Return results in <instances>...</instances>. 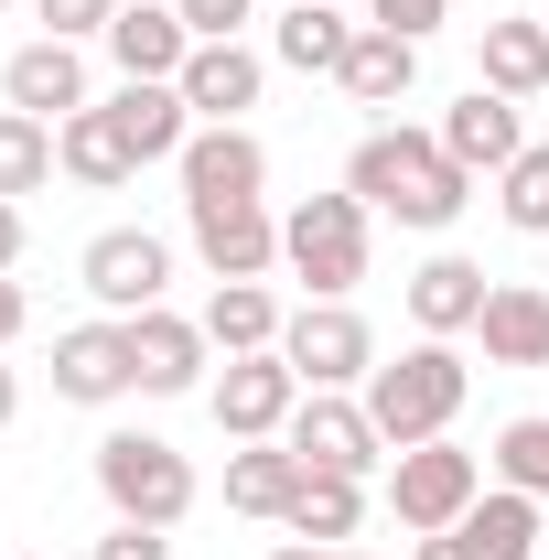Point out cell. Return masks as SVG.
<instances>
[{
    "instance_id": "cell-8",
    "label": "cell",
    "mask_w": 549,
    "mask_h": 560,
    "mask_svg": "<svg viewBox=\"0 0 549 560\" xmlns=\"http://www.w3.org/2000/svg\"><path fill=\"white\" fill-rule=\"evenodd\" d=\"M313 475H355L366 486V464L388 453L377 442V420H366V399H344V388H302V410H291V431H280Z\"/></svg>"
},
{
    "instance_id": "cell-40",
    "label": "cell",
    "mask_w": 549,
    "mask_h": 560,
    "mask_svg": "<svg viewBox=\"0 0 549 560\" xmlns=\"http://www.w3.org/2000/svg\"><path fill=\"white\" fill-rule=\"evenodd\" d=\"M324 560H366V550H324Z\"/></svg>"
},
{
    "instance_id": "cell-42",
    "label": "cell",
    "mask_w": 549,
    "mask_h": 560,
    "mask_svg": "<svg viewBox=\"0 0 549 560\" xmlns=\"http://www.w3.org/2000/svg\"><path fill=\"white\" fill-rule=\"evenodd\" d=\"M0 11H11V0H0Z\"/></svg>"
},
{
    "instance_id": "cell-1",
    "label": "cell",
    "mask_w": 549,
    "mask_h": 560,
    "mask_svg": "<svg viewBox=\"0 0 549 560\" xmlns=\"http://www.w3.org/2000/svg\"><path fill=\"white\" fill-rule=\"evenodd\" d=\"M344 195L366 215H399V226H453L475 206V173L442 151V130H366L344 162Z\"/></svg>"
},
{
    "instance_id": "cell-36",
    "label": "cell",
    "mask_w": 549,
    "mask_h": 560,
    "mask_svg": "<svg viewBox=\"0 0 549 560\" xmlns=\"http://www.w3.org/2000/svg\"><path fill=\"white\" fill-rule=\"evenodd\" d=\"M22 313H33V302H22V280L0 270V346H11V335H22Z\"/></svg>"
},
{
    "instance_id": "cell-2",
    "label": "cell",
    "mask_w": 549,
    "mask_h": 560,
    "mask_svg": "<svg viewBox=\"0 0 549 560\" xmlns=\"http://www.w3.org/2000/svg\"><path fill=\"white\" fill-rule=\"evenodd\" d=\"M464 388H475V377H464L453 335H420L399 366H366V420H377L388 453H410V442H442V431H453Z\"/></svg>"
},
{
    "instance_id": "cell-32",
    "label": "cell",
    "mask_w": 549,
    "mask_h": 560,
    "mask_svg": "<svg viewBox=\"0 0 549 560\" xmlns=\"http://www.w3.org/2000/svg\"><path fill=\"white\" fill-rule=\"evenodd\" d=\"M33 11H44V33H55V44H86V33H108V22H119V0H33Z\"/></svg>"
},
{
    "instance_id": "cell-5",
    "label": "cell",
    "mask_w": 549,
    "mask_h": 560,
    "mask_svg": "<svg viewBox=\"0 0 549 560\" xmlns=\"http://www.w3.org/2000/svg\"><path fill=\"white\" fill-rule=\"evenodd\" d=\"M475 495H484V453H464L453 431H442V442H410V453L388 464V506H399L410 539H442Z\"/></svg>"
},
{
    "instance_id": "cell-28",
    "label": "cell",
    "mask_w": 549,
    "mask_h": 560,
    "mask_svg": "<svg viewBox=\"0 0 549 560\" xmlns=\"http://www.w3.org/2000/svg\"><path fill=\"white\" fill-rule=\"evenodd\" d=\"M66 162H55V119H33V108H0V195L22 206V195H44Z\"/></svg>"
},
{
    "instance_id": "cell-31",
    "label": "cell",
    "mask_w": 549,
    "mask_h": 560,
    "mask_svg": "<svg viewBox=\"0 0 549 560\" xmlns=\"http://www.w3.org/2000/svg\"><path fill=\"white\" fill-rule=\"evenodd\" d=\"M495 486L549 495V410H528V420H506V431H495Z\"/></svg>"
},
{
    "instance_id": "cell-7",
    "label": "cell",
    "mask_w": 549,
    "mask_h": 560,
    "mask_svg": "<svg viewBox=\"0 0 549 560\" xmlns=\"http://www.w3.org/2000/svg\"><path fill=\"white\" fill-rule=\"evenodd\" d=\"M206 410L226 442H280L291 431V410H302V377H291V355H226V377L206 388Z\"/></svg>"
},
{
    "instance_id": "cell-19",
    "label": "cell",
    "mask_w": 549,
    "mask_h": 560,
    "mask_svg": "<svg viewBox=\"0 0 549 560\" xmlns=\"http://www.w3.org/2000/svg\"><path fill=\"white\" fill-rule=\"evenodd\" d=\"M475 335H484V366H549V291L539 280H495Z\"/></svg>"
},
{
    "instance_id": "cell-3",
    "label": "cell",
    "mask_w": 549,
    "mask_h": 560,
    "mask_svg": "<svg viewBox=\"0 0 549 560\" xmlns=\"http://www.w3.org/2000/svg\"><path fill=\"white\" fill-rule=\"evenodd\" d=\"M97 495H108V517L184 528V517H195V464H184L162 431H108V442H97Z\"/></svg>"
},
{
    "instance_id": "cell-27",
    "label": "cell",
    "mask_w": 549,
    "mask_h": 560,
    "mask_svg": "<svg viewBox=\"0 0 549 560\" xmlns=\"http://www.w3.org/2000/svg\"><path fill=\"white\" fill-rule=\"evenodd\" d=\"M475 86H495V97L528 108V97L549 86V33H539V22H484V75H475Z\"/></svg>"
},
{
    "instance_id": "cell-24",
    "label": "cell",
    "mask_w": 549,
    "mask_h": 560,
    "mask_svg": "<svg viewBox=\"0 0 549 560\" xmlns=\"http://www.w3.org/2000/svg\"><path fill=\"white\" fill-rule=\"evenodd\" d=\"M55 162H66L86 195H119V184L140 173V151L119 140V119H108V108H75V119H55Z\"/></svg>"
},
{
    "instance_id": "cell-22",
    "label": "cell",
    "mask_w": 549,
    "mask_h": 560,
    "mask_svg": "<svg viewBox=\"0 0 549 560\" xmlns=\"http://www.w3.org/2000/svg\"><path fill=\"white\" fill-rule=\"evenodd\" d=\"M484 291H495V280H484L475 259H420V270H410V324H420V335H475Z\"/></svg>"
},
{
    "instance_id": "cell-41",
    "label": "cell",
    "mask_w": 549,
    "mask_h": 560,
    "mask_svg": "<svg viewBox=\"0 0 549 560\" xmlns=\"http://www.w3.org/2000/svg\"><path fill=\"white\" fill-rule=\"evenodd\" d=\"M539 33H549V11H539Z\"/></svg>"
},
{
    "instance_id": "cell-17",
    "label": "cell",
    "mask_w": 549,
    "mask_h": 560,
    "mask_svg": "<svg viewBox=\"0 0 549 560\" xmlns=\"http://www.w3.org/2000/svg\"><path fill=\"white\" fill-rule=\"evenodd\" d=\"M97 44L119 55V75H184V55H195V22H184L173 0H119V22H108Z\"/></svg>"
},
{
    "instance_id": "cell-4",
    "label": "cell",
    "mask_w": 549,
    "mask_h": 560,
    "mask_svg": "<svg viewBox=\"0 0 549 560\" xmlns=\"http://www.w3.org/2000/svg\"><path fill=\"white\" fill-rule=\"evenodd\" d=\"M280 259L313 280V302H344L366 280V206L355 195H302L280 215Z\"/></svg>"
},
{
    "instance_id": "cell-6",
    "label": "cell",
    "mask_w": 549,
    "mask_h": 560,
    "mask_svg": "<svg viewBox=\"0 0 549 560\" xmlns=\"http://www.w3.org/2000/svg\"><path fill=\"white\" fill-rule=\"evenodd\" d=\"M280 355H291V377H302V388H366L377 335H366V313H355V302H302V313L280 324Z\"/></svg>"
},
{
    "instance_id": "cell-26",
    "label": "cell",
    "mask_w": 549,
    "mask_h": 560,
    "mask_svg": "<svg viewBox=\"0 0 549 560\" xmlns=\"http://www.w3.org/2000/svg\"><path fill=\"white\" fill-rule=\"evenodd\" d=\"M291 495H302V453L291 442H237L226 453V506L237 517H291Z\"/></svg>"
},
{
    "instance_id": "cell-38",
    "label": "cell",
    "mask_w": 549,
    "mask_h": 560,
    "mask_svg": "<svg viewBox=\"0 0 549 560\" xmlns=\"http://www.w3.org/2000/svg\"><path fill=\"white\" fill-rule=\"evenodd\" d=\"M11 410H22V377H11V366H0V431H11Z\"/></svg>"
},
{
    "instance_id": "cell-12",
    "label": "cell",
    "mask_w": 549,
    "mask_h": 560,
    "mask_svg": "<svg viewBox=\"0 0 549 560\" xmlns=\"http://www.w3.org/2000/svg\"><path fill=\"white\" fill-rule=\"evenodd\" d=\"M195 215V259H206L215 280H270L280 270V215L270 195L259 206H184Z\"/></svg>"
},
{
    "instance_id": "cell-16",
    "label": "cell",
    "mask_w": 549,
    "mask_h": 560,
    "mask_svg": "<svg viewBox=\"0 0 549 560\" xmlns=\"http://www.w3.org/2000/svg\"><path fill=\"white\" fill-rule=\"evenodd\" d=\"M442 151L464 162V173H506L528 130H517V97H495V86H464L453 108H442Z\"/></svg>"
},
{
    "instance_id": "cell-13",
    "label": "cell",
    "mask_w": 549,
    "mask_h": 560,
    "mask_svg": "<svg viewBox=\"0 0 549 560\" xmlns=\"http://www.w3.org/2000/svg\"><path fill=\"white\" fill-rule=\"evenodd\" d=\"M130 324H75V335H55V399H75V410H108V399H130Z\"/></svg>"
},
{
    "instance_id": "cell-35",
    "label": "cell",
    "mask_w": 549,
    "mask_h": 560,
    "mask_svg": "<svg viewBox=\"0 0 549 560\" xmlns=\"http://www.w3.org/2000/svg\"><path fill=\"white\" fill-rule=\"evenodd\" d=\"M97 560H173V539H162V528H140V517H119V528L97 539Z\"/></svg>"
},
{
    "instance_id": "cell-18",
    "label": "cell",
    "mask_w": 549,
    "mask_h": 560,
    "mask_svg": "<svg viewBox=\"0 0 549 560\" xmlns=\"http://www.w3.org/2000/svg\"><path fill=\"white\" fill-rule=\"evenodd\" d=\"M0 97L33 108V119H75V108H86V55L44 33V44H22V55L0 66Z\"/></svg>"
},
{
    "instance_id": "cell-9",
    "label": "cell",
    "mask_w": 549,
    "mask_h": 560,
    "mask_svg": "<svg viewBox=\"0 0 549 560\" xmlns=\"http://www.w3.org/2000/svg\"><path fill=\"white\" fill-rule=\"evenodd\" d=\"M259 195H270V151H259V130L206 119V130L184 140V206H259Z\"/></svg>"
},
{
    "instance_id": "cell-14",
    "label": "cell",
    "mask_w": 549,
    "mask_h": 560,
    "mask_svg": "<svg viewBox=\"0 0 549 560\" xmlns=\"http://www.w3.org/2000/svg\"><path fill=\"white\" fill-rule=\"evenodd\" d=\"M130 377L151 399H184V388H206V324H184V313H130Z\"/></svg>"
},
{
    "instance_id": "cell-20",
    "label": "cell",
    "mask_w": 549,
    "mask_h": 560,
    "mask_svg": "<svg viewBox=\"0 0 549 560\" xmlns=\"http://www.w3.org/2000/svg\"><path fill=\"white\" fill-rule=\"evenodd\" d=\"M173 86H184V108H195V119H237V108H259V86H270V66H259L248 44H195Z\"/></svg>"
},
{
    "instance_id": "cell-21",
    "label": "cell",
    "mask_w": 549,
    "mask_h": 560,
    "mask_svg": "<svg viewBox=\"0 0 549 560\" xmlns=\"http://www.w3.org/2000/svg\"><path fill=\"white\" fill-rule=\"evenodd\" d=\"M355 33H366V22H344L335 0H291V11L270 22V55H280L291 75H344V55H355Z\"/></svg>"
},
{
    "instance_id": "cell-29",
    "label": "cell",
    "mask_w": 549,
    "mask_h": 560,
    "mask_svg": "<svg viewBox=\"0 0 549 560\" xmlns=\"http://www.w3.org/2000/svg\"><path fill=\"white\" fill-rule=\"evenodd\" d=\"M355 517H366V486H355V475H313V464H302V495H291V517H280V528H291V539H355Z\"/></svg>"
},
{
    "instance_id": "cell-23",
    "label": "cell",
    "mask_w": 549,
    "mask_h": 560,
    "mask_svg": "<svg viewBox=\"0 0 549 560\" xmlns=\"http://www.w3.org/2000/svg\"><path fill=\"white\" fill-rule=\"evenodd\" d=\"M344 97H355V108H399V97H410L420 86V44L410 33H388V22H366V33H355V55H344V75H335Z\"/></svg>"
},
{
    "instance_id": "cell-34",
    "label": "cell",
    "mask_w": 549,
    "mask_h": 560,
    "mask_svg": "<svg viewBox=\"0 0 549 560\" xmlns=\"http://www.w3.org/2000/svg\"><path fill=\"white\" fill-rule=\"evenodd\" d=\"M442 11H453V0H366V22H388V33H410V44L442 33Z\"/></svg>"
},
{
    "instance_id": "cell-15",
    "label": "cell",
    "mask_w": 549,
    "mask_h": 560,
    "mask_svg": "<svg viewBox=\"0 0 549 560\" xmlns=\"http://www.w3.org/2000/svg\"><path fill=\"white\" fill-rule=\"evenodd\" d=\"M108 119H119V140H130L140 162H184V140H195V108H184L173 75H119Z\"/></svg>"
},
{
    "instance_id": "cell-10",
    "label": "cell",
    "mask_w": 549,
    "mask_h": 560,
    "mask_svg": "<svg viewBox=\"0 0 549 560\" xmlns=\"http://www.w3.org/2000/svg\"><path fill=\"white\" fill-rule=\"evenodd\" d=\"M75 270H86V291H97V302L130 324V313H151V302H162L173 248H162L151 226H108V237H86V259H75Z\"/></svg>"
},
{
    "instance_id": "cell-30",
    "label": "cell",
    "mask_w": 549,
    "mask_h": 560,
    "mask_svg": "<svg viewBox=\"0 0 549 560\" xmlns=\"http://www.w3.org/2000/svg\"><path fill=\"white\" fill-rule=\"evenodd\" d=\"M495 215H506L517 237H549V140H528V151L495 173Z\"/></svg>"
},
{
    "instance_id": "cell-11",
    "label": "cell",
    "mask_w": 549,
    "mask_h": 560,
    "mask_svg": "<svg viewBox=\"0 0 549 560\" xmlns=\"http://www.w3.org/2000/svg\"><path fill=\"white\" fill-rule=\"evenodd\" d=\"M420 560H539V495H517V486L475 495L442 539H420Z\"/></svg>"
},
{
    "instance_id": "cell-25",
    "label": "cell",
    "mask_w": 549,
    "mask_h": 560,
    "mask_svg": "<svg viewBox=\"0 0 549 560\" xmlns=\"http://www.w3.org/2000/svg\"><path fill=\"white\" fill-rule=\"evenodd\" d=\"M280 291L270 280H215V302H206V346H226V355H270L280 346Z\"/></svg>"
},
{
    "instance_id": "cell-39",
    "label": "cell",
    "mask_w": 549,
    "mask_h": 560,
    "mask_svg": "<svg viewBox=\"0 0 549 560\" xmlns=\"http://www.w3.org/2000/svg\"><path fill=\"white\" fill-rule=\"evenodd\" d=\"M270 560H324V550H313V539H291V550H270Z\"/></svg>"
},
{
    "instance_id": "cell-33",
    "label": "cell",
    "mask_w": 549,
    "mask_h": 560,
    "mask_svg": "<svg viewBox=\"0 0 549 560\" xmlns=\"http://www.w3.org/2000/svg\"><path fill=\"white\" fill-rule=\"evenodd\" d=\"M184 22H195V44H237V22L259 11V0H173Z\"/></svg>"
},
{
    "instance_id": "cell-37",
    "label": "cell",
    "mask_w": 549,
    "mask_h": 560,
    "mask_svg": "<svg viewBox=\"0 0 549 560\" xmlns=\"http://www.w3.org/2000/svg\"><path fill=\"white\" fill-rule=\"evenodd\" d=\"M11 259H22V206L0 195V270H11Z\"/></svg>"
}]
</instances>
